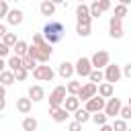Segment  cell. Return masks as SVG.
Here are the masks:
<instances>
[{"instance_id":"obj_38","label":"cell","mask_w":131,"mask_h":131,"mask_svg":"<svg viewBox=\"0 0 131 131\" xmlns=\"http://www.w3.org/2000/svg\"><path fill=\"white\" fill-rule=\"evenodd\" d=\"M8 12H10V8H8V4H6V2H0V18H4V16H8Z\"/></svg>"},{"instance_id":"obj_28","label":"cell","mask_w":131,"mask_h":131,"mask_svg":"<svg viewBox=\"0 0 131 131\" xmlns=\"http://www.w3.org/2000/svg\"><path fill=\"white\" fill-rule=\"evenodd\" d=\"M76 33H78L80 37H88V35H90V25H86V23H76Z\"/></svg>"},{"instance_id":"obj_25","label":"cell","mask_w":131,"mask_h":131,"mask_svg":"<svg viewBox=\"0 0 131 131\" xmlns=\"http://www.w3.org/2000/svg\"><path fill=\"white\" fill-rule=\"evenodd\" d=\"M6 63H8V70H10V72H16V70H20V68H23V57L12 55V57H10Z\"/></svg>"},{"instance_id":"obj_26","label":"cell","mask_w":131,"mask_h":131,"mask_svg":"<svg viewBox=\"0 0 131 131\" xmlns=\"http://www.w3.org/2000/svg\"><path fill=\"white\" fill-rule=\"evenodd\" d=\"M14 80H16V78H14V72H10V70H4V72L0 74V84H4V86H10Z\"/></svg>"},{"instance_id":"obj_40","label":"cell","mask_w":131,"mask_h":131,"mask_svg":"<svg viewBox=\"0 0 131 131\" xmlns=\"http://www.w3.org/2000/svg\"><path fill=\"white\" fill-rule=\"evenodd\" d=\"M123 76H125V78H129V80H131V61H129V63H125V66H123Z\"/></svg>"},{"instance_id":"obj_36","label":"cell","mask_w":131,"mask_h":131,"mask_svg":"<svg viewBox=\"0 0 131 131\" xmlns=\"http://www.w3.org/2000/svg\"><path fill=\"white\" fill-rule=\"evenodd\" d=\"M119 115H121L123 121H129V119H131V106H129V104L121 106V113H119Z\"/></svg>"},{"instance_id":"obj_32","label":"cell","mask_w":131,"mask_h":131,"mask_svg":"<svg viewBox=\"0 0 131 131\" xmlns=\"http://www.w3.org/2000/svg\"><path fill=\"white\" fill-rule=\"evenodd\" d=\"M129 127H127V121H123V119H115L113 121V131H127Z\"/></svg>"},{"instance_id":"obj_9","label":"cell","mask_w":131,"mask_h":131,"mask_svg":"<svg viewBox=\"0 0 131 131\" xmlns=\"http://www.w3.org/2000/svg\"><path fill=\"white\" fill-rule=\"evenodd\" d=\"M104 104H106V98H102V96H92L90 100H86V111L90 113V115H94V113H100V111H104Z\"/></svg>"},{"instance_id":"obj_41","label":"cell","mask_w":131,"mask_h":131,"mask_svg":"<svg viewBox=\"0 0 131 131\" xmlns=\"http://www.w3.org/2000/svg\"><path fill=\"white\" fill-rule=\"evenodd\" d=\"M8 51H10V47H6V45H4L2 41H0V57H2V59H4L6 55H8Z\"/></svg>"},{"instance_id":"obj_21","label":"cell","mask_w":131,"mask_h":131,"mask_svg":"<svg viewBox=\"0 0 131 131\" xmlns=\"http://www.w3.org/2000/svg\"><path fill=\"white\" fill-rule=\"evenodd\" d=\"M90 119H92V115H90L86 108H78V111L74 113V121H78V123H82V125H84V123H88Z\"/></svg>"},{"instance_id":"obj_52","label":"cell","mask_w":131,"mask_h":131,"mask_svg":"<svg viewBox=\"0 0 131 131\" xmlns=\"http://www.w3.org/2000/svg\"><path fill=\"white\" fill-rule=\"evenodd\" d=\"M12 2H18V0H12Z\"/></svg>"},{"instance_id":"obj_6","label":"cell","mask_w":131,"mask_h":131,"mask_svg":"<svg viewBox=\"0 0 131 131\" xmlns=\"http://www.w3.org/2000/svg\"><path fill=\"white\" fill-rule=\"evenodd\" d=\"M121 76H123L121 66H117V63H108V66L104 68V82L115 84V82H119V80H121Z\"/></svg>"},{"instance_id":"obj_7","label":"cell","mask_w":131,"mask_h":131,"mask_svg":"<svg viewBox=\"0 0 131 131\" xmlns=\"http://www.w3.org/2000/svg\"><path fill=\"white\" fill-rule=\"evenodd\" d=\"M74 68H76V74H78L80 78H88V76H90V72L94 70V68H92L90 57H80V59L74 63Z\"/></svg>"},{"instance_id":"obj_8","label":"cell","mask_w":131,"mask_h":131,"mask_svg":"<svg viewBox=\"0 0 131 131\" xmlns=\"http://www.w3.org/2000/svg\"><path fill=\"white\" fill-rule=\"evenodd\" d=\"M96 94H98V84L86 82V84H82V90L78 92V98H80V102H86V100H90Z\"/></svg>"},{"instance_id":"obj_39","label":"cell","mask_w":131,"mask_h":131,"mask_svg":"<svg viewBox=\"0 0 131 131\" xmlns=\"http://www.w3.org/2000/svg\"><path fill=\"white\" fill-rule=\"evenodd\" d=\"M68 131H82V123H78V121H72V123L68 125Z\"/></svg>"},{"instance_id":"obj_27","label":"cell","mask_w":131,"mask_h":131,"mask_svg":"<svg viewBox=\"0 0 131 131\" xmlns=\"http://www.w3.org/2000/svg\"><path fill=\"white\" fill-rule=\"evenodd\" d=\"M88 80H90L92 84H100V82L104 80V72H102V70H92L90 76H88Z\"/></svg>"},{"instance_id":"obj_46","label":"cell","mask_w":131,"mask_h":131,"mask_svg":"<svg viewBox=\"0 0 131 131\" xmlns=\"http://www.w3.org/2000/svg\"><path fill=\"white\" fill-rule=\"evenodd\" d=\"M4 108H6V100H4V98H0V113H2Z\"/></svg>"},{"instance_id":"obj_20","label":"cell","mask_w":131,"mask_h":131,"mask_svg":"<svg viewBox=\"0 0 131 131\" xmlns=\"http://www.w3.org/2000/svg\"><path fill=\"white\" fill-rule=\"evenodd\" d=\"M39 10H41L43 16H53V14H55V4H53L51 0H43L41 6H39Z\"/></svg>"},{"instance_id":"obj_10","label":"cell","mask_w":131,"mask_h":131,"mask_svg":"<svg viewBox=\"0 0 131 131\" xmlns=\"http://www.w3.org/2000/svg\"><path fill=\"white\" fill-rule=\"evenodd\" d=\"M121 98H115V96H111V98H106V104H104V113H106V117L108 119H115L119 113H121Z\"/></svg>"},{"instance_id":"obj_35","label":"cell","mask_w":131,"mask_h":131,"mask_svg":"<svg viewBox=\"0 0 131 131\" xmlns=\"http://www.w3.org/2000/svg\"><path fill=\"white\" fill-rule=\"evenodd\" d=\"M27 76H29V70H27V68H20V70H16V72H14V78H16L18 82L27 80Z\"/></svg>"},{"instance_id":"obj_50","label":"cell","mask_w":131,"mask_h":131,"mask_svg":"<svg viewBox=\"0 0 131 131\" xmlns=\"http://www.w3.org/2000/svg\"><path fill=\"white\" fill-rule=\"evenodd\" d=\"M127 104H129V106H131V96H129V100H127Z\"/></svg>"},{"instance_id":"obj_44","label":"cell","mask_w":131,"mask_h":131,"mask_svg":"<svg viewBox=\"0 0 131 131\" xmlns=\"http://www.w3.org/2000/svg\"><path fill=\"white\" fill-rule=\"evenodd\" d=\"M4 96H6V86L0 84V98H4Z\"/></svg>"},{"instance_id":"obj_19","label":"cell","mask_w":131,"mask_h":131,"mask_svg":"<svg viewBox=\"0 0 131 131\" xmlns=\"http://www.w3.org/2000/svg\"><path fill=\"white\" fill-rule=\"evenodd\" d=\"M113 94H115L113 84H108V82H100V84H98V96H102V98H111Z\"/></svg>"},{"instance_id":"obj_33","label":"cell","mask_w":131,"mask_h":131,"mask_svg":"<svg viewBox=\"0 0 131 131\" xmlns=\"http://www.w3.org/2000/svg\"><path fill=\"white\" fill-rule=\"evenodd\" d=\"M102 14V10H100V6H98V0H94L92 4H90V16L92 18H98Z\"/></svg>"},{"instance_id":"obj_3","label":"cell","mask_w":131,"mask_h":131,"mask_svg":"<svg viewBox=\"0 0 131 131\" xmlns=\"http://www.w3.org/2000/svg\"><path fill=\"white\" fill-rule=\"evenodd\" d=\"M66 98H68V88L66 86H55L53 90H51V94H49V108H55V106H63V102H66Z\"/></svg>"},{"instance_id":"obj_47","label":"cell","mask_w":131,"mask_h":131,"mask_svg":"<svg viewBox=\"0 0 131 131\" xmlns=\"http://www.w3.org/2000/svg\"><path fill=\"white\" fill-rule=\"evenodd\" d=\"M117 2H119V4H125V6H127V4H131V0H117Z\"/></svg>"},{"instance_id":"obj_42","label":"cell","mask_w":131,"mask_h":131,"mask_svg":"<svg viewBox=\"0 0 131 131\" xmlns=\"http://www.w3.org/2000/svg\"><path fill=\"white\" fill-rule=\"evenodd\" d=\"M98 131H113V125H108V123H106V125H100Z\"/></svg>"},{"instance_id":"obj_29","label":"cell","mask_w":131,"mask_h":131,"mask_svg":"<svg viewBox=\"0 0 131 131\" xmlns=\"http://www.w3.org/2000/svg\"><path fill=\"white\" fill-rule=\"evenodd\" d=\"M16 41H18V39H16V35H14V33H6V35L2 37V43H4L6 47H10V49L16 45Z\"/></svg>"},{"instance_id":"obj_49","label":"cell","mask_w":131,"mask_h":131,"mask_svg":"<svg viewBox=\"0 0 131 131\" xmlns=\"http://www.w3.org/2000/svg\"><path fill=\"white\" fill-rule=\"evenodd\" d=\"M78 2H80V4H86V0H78Z\"/></svg>"},{"instance_id":"obj_13","label":"cell","mask_w":131,"mask_h":131,"mask_svg":"<svg viewBox=\"0 0 131 131\" xmlns=\"http://www.w3.org/2000/svg\"><path fill=\"white\" fill-rule=\"evenodd\" d=\"M57 74H59L63 80H72V76L76 74V68H74V63H70V61H61L59 68H57Z\"/></svg>"},{"instance_id":"obj_12","label":"cell","mask_w":131,"mask_h":131,"mask_svg":"<svg viewBox=\"0 0 131 131\" xmlns=\"http://www.w3.org/2000/svg\"><path fill=\"white\" fill-rule=\"evenodd\" d=\"M76 18H78V23H86V25H90V23H92L90 6H88V4H78V6H76Z\"/></svg>"},{"instance_id":"obj_16","label":"cell","mask_w":131,"mask_h":131,"mask_svg":"<svg viewBox=\"0 0 131 131\" xmlns=\"http://www.w3.org/2000/svg\"><path fill=\"white\" fill-rule=\"evenodd\" d=\"M31 108H33V100H31L29 96H27V98H16V111H18L20 115H29Z\"/></svg>"},{"instance_id":"obj_31","label":"cell","mask_w":131,"mask_h":131,"mask_svg":"<svg viewBox=\"0 0 131 131\" xmlns=\"http://www.w3.org/2000/svg\"><path fill=\"white\" fill-rule=\"evenodd\" d=\"M37 63H39V61H37V59H33V57H29V55H25V57H23V68H27L29 72H33V70L37 68Z\"/></svg>"},{"instance_id":"obj_37","label":"cell","mask_w":131,"mask_h":131,"mask_svg":"<svg viewBox=\"0 0 131 131\" xmlns=\"http://www.w3.org/2000/svg\"><path fill=\"white\" fill-rule=\"evenodd\" d=\"M111 0H98V6H100V10L102 12H106V10H111Z\"/></svg>"},{"instance_id":"obj_17","label":"cell","mask_w":131,"mask_h":131,"mask_svg":"<svg viewBox=\"0 0 131 131\" xmlns=\"http://www.w3.org/2000/svg\"><path fill=\"white\" fill-rule=\"evenodd\" d=\"M29 98H31L33 102L43 100V98H45V90H43V86H39V84L31 86V88H29Z\"/></svg>"},{"instance_id":"obj_24","label":"cell","mask_w":131,"mask_h":131,"mask_svg":"<svg viewBox=\"0 0 131 131\" xmlns=\"http://www.w3.org/2000/svg\"><path fill=\"white\" fill-rule=\"evenodd\" d=\"M66 88H68V94H74V96H78V92L82 90V82H78V80H68Z\"/></svg>"},{"instance_id":"obj_11","label":"cell","mask_w":131,"mask_h":131,"mask_svg":"<svg viewBox=\"0 0 131 131\" xmlns=\"http://www.w3.org/2000/svg\"><path fill=\"white\" fill-rule=\"evenodd\" d=\"M108 35H111L113 39H121V37L125 35V31H123V20H121V18L111 16V20H108Z\"/></svg>"},{"instance_id":"obj_23","label":"cell","mask_w":131,"mask_h":131,"mask_svg":"<svg viewBox=\"0 0 131 131\" xmlns=\"http://www.w3.org/2000/svg\"><path fill=\"white\" fill-rule=\"evenodd\" d=\"M12 49H14V55H18V57H25V55L29 53V45H27L25 41H20V39L16 41V45H14Z\"/></svg>"},{"instance_id":"obj_43","label":"cell","mask_w":131,"mask_h":131,"mask_svg":"<svg viewBox=\"0 0 131 131\" xmlns=\"http://www.w3.org/2000/svg\"><path fill=\"white\" fill-rule=\"evenodd\" d=\"M6 33H8V31H6V27H4V25H2V23H0V39H2V37H4V35H6Z\"/></svg>"},{"instance_id":"obj_18","label":"cell","mask_w":131,"mask_h":131,"mask_svg":"<svg viewBox=\"0 0 131 131\" xmlns=\"http://www.w3.org/2000/svg\"><path fill=\"white\" fill-rule=\"evenodd\" d=\"M63 108H66L68 113H76V111L80 108V98L74 96V94H68L66 102H63Z\"/></svg>"},{"instance_id":"obj_2","label":"cell","mask_w":131,"mask_h":131,"mask_svg":"<svg viewBox=\"0 0 131 131\" xmlns=\"http://www.w3.org/2000/svg\"><path fill=\"white\" fill-rule=\"evenodd\" d=\"M43 37H45V41L49 45L63 41V37H66V25L61 20H49L43 27Z\"/></svg>"},{"instance_id":"obj_22","label":"cell","mask_w":131,"mask_h":131,"mask_svg":"<svg viewBox=\"0 0 131 131\" xmlns=\"http://www.w3.org/2000/svg\"><path fill=\"white\" fill-rule=\"evenodd\" d=\"M20 125H23V129H25V131H37V127H39V123H37V119H35V117H25Z\"/></svg>"},{"instance_id":"obj_30","label":"cell","mask_w":131,"mask_h":131,"mask_svg":"<svg viewBox=\"0 0 131 131\" xmlns=\"http://www.w3.org/2000/svg\"><path fill=\"white\" fill-rule=\"evenodd\" d=\"M92 121L100 127V125H106L108 117H106V113H104V111H100V113H94V115H92Z\"/></svg>"},{"instance_id":"obj_51","label":"cell","mask_w":131,"mask_h":131,"mask_svg":"<svg viewBox=\"0 0 131 131\" xmlns=\"http://www.w3.org/2000/svg\"><path fill=\"white\" fill-rule=\"evenodd\" d=\"M127 131H131V127H129V129H127Z\"/></svg>"},{"instance_id":"obj_5","label":"cell","mask_w":131,"mask_h":131,"mask_svg":"<svg viewBox=\"0 0 131 131\" xmlns=\"http://www.w3.org/2000/svg\"><path fill=\"white\" fill-rule=\"evenodd\" d=\"M33 78L39 80V82H51V80L55 78V72H53L49 66L41 63V66H37V68L33 70Z\"/></svg>"},{"instance_id":"obj_34","label":"cell","mask_w":131,"mask_h":131,"mask_svg":"<svg viewBox=\"0 0 131 131\" xmlns=\"http://www.w3.org/2000/svg\"><path fill=\"white\" fill-rule=\"evenodd\" d=\"M115 16L123 20V18L127 16V6H125V4H117V6H115Z\"/></svg>"},{"instance_id":"obj_45","label":"cell","mask_w":131,"mask_h":131,"mask_svg":"<svg viewBox=\"0 0 131 131\" xmlns=\"http://www.w3.org/2000/svg\"><path fill=\"white\" fill-rule=\"evenodd\" d=\"M6 66H8V63H6V61H4V59H2V57H0V74H2V72H4V68H6Z\"/></svg>"},{"instance_id":"obj_1","label":"cell","mask_w":131,"mask_h":131,"mask_svg":"<svg viewBox=\"0 0 131 131\" xmlns=\"http://www.w3.org/2000/svg\"><path fill=\"white\" fill-rule=\"evenodd\" d=\"M51 53H53V49L45 41L43 33H33V45H29V53L27 55L33 57V59H37L39 63H45V61H49Z\"/></svg>"},{"instance_id":"obj_14","label":"cell","mask_w":131,"mask_h":131,"mask_svg":"<svg viewBox=\"0 0 131 131\" xmlns=\"http://www.w3.org/2000/svg\"><path fill=\"white\" fill-rule=\"evenodd\" d=\"M6 20H8V25L18 27V25H23V20H25V12H23V10H18V8H12V10L8 12Z\"/></svg>"},{"instance_id":"obj_4","label":"cell","mask_w":131,"mask_h":131,"mask_svg":"<svg viewBox=\"0 0 131 131\" xmlns=\"http://www.w3.org/2000/svg\"><path fill=\"white\" fill-rule=\"evenodd\" d=\"M90 61H92V68H94V70H104V68L111 63V53L104 51V49H98L96 53H92Z\"/></svg>"},{"instance_id":"obj_48","label":"cell","mask_w":131,"mask_h":131,"mask_svg":"<svg viewBox=\"0 0 131 131\" xmlns=\"http://www.w3.org/2000/svg\"><path fill=\"white\" fill-rule=\"evenodd\" d=\"M53 4H66V0H51Z\"/></svg>"},{"instance_id":"obj_15","label":"cell","mask_w":131,"mask_h":131,"mask_svg":"<svg viewBox=\"0 0 131 131\" xmlns=\"http://www.w3.org/2000/svg\"><path fill=\"white\" fill-rule=\"evenodd\" d=\"M49 115H51V119H53L55 123H63V121L70 117V113H68L63 106H55V108H49Z\"/></svg>"}]
</instances>
